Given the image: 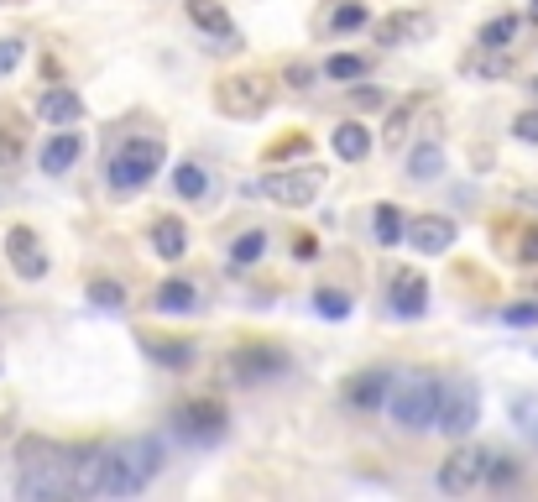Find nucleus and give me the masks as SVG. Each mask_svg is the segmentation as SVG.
I'll use <instances>...</instances> for the list:
<instances>
[{"instance_id":"nucleus-15","label":"nucleus","mask_w":538,"mask_h":502,"mask_svg":"<svg viewBox=\"0 0 538 502\" xmlns=\"http://www.w3.org/2000/svg\"><path fill=\"white\" fill-rule=\"evenodd\" d=\"M189 16H194L215 42H225V48H236V42H241L236 21H230V16H225V6H215V0H189Z\"/></svg>"},{"instance_id":"nucleus-10","label":"nucleus","mask_w":538,"mask_h":502,"mask_svg":"<svg viewBox=\"0 0 538 502\" xmlns=\"http://www.w3.org/2000/svg\"><path fill=\"white\" fill-rule=\"evenodd\" d=\"M225 372L236 377V382H262V377L288 372V356H283V351H272V346H241V351H230Z\"/></svg>"},{"instance_id":"nucleus-29","label":"nucleus","mask_w":538,"mask_h":502,"mask_svg":"<svg viewBox=\"0 0 538 502\" xmlns=\"http://www.w3.org/2000/svg\"><path fill=\"white\" fill-rule=\"evenodd\" d=\"M262 257H267V231H246V236H236V246H230V262L236 267H251Z\"/></svg>"},{"instance_id":"nucleus-12","label":"nucleus","mask_w":538,"mask_h":502,"mask_svg":"<svg viewBox=\"0 0 538 502\" xmlns=\"http://www.w3.org/2000/svg\"><path fill=\"white\" fill-rule=\"evenodd\" d=\"M6 251H11V267L21 272L27 283L37 278H48V251H42V241L27 231V225H11V236H6Z\"/></svg>"},{"instance_id":"nucleus-35","label":"nucleus","mask_w":538,"mask_h":502,"mask_svg":"<svg viewBox=\"0 0 538 502\" xmlns=\"http://www.w3.org/2000/svg\"><path fill=\"white\" fill-rule=\"evenodd\" d=\"M486 482H491V487H507V482H518V466H512L507 455H491V471H486Z\"/></svg>"},{"instance_id":"nucleus-42","label":"nucleus","mask_w":538,"mask_h":502,"mask_svg":"<svg viewBox=\"0 0 538 502\" xmlns=\"http://www.w3.org/2000/svg\"><path fill=\"white\" fill-rule=\"evenodd\" d=\"M518 257H523V262H538V231L523 236V251H518Z\"/></svg>"},{"instance_id":"nucleus-18","label":"nucleus","mask_w":538,"mask_h":502,"mask_svg":"<svg viewBox=\"0 0 538 502\" xmlns=\"http://www.w3.org/2000/svg\"><path fill=\"white\" fill-rule=\"evenodd\" d=\"M79 152H84L79 136H74V131H58L53 142L42 147V173H68V168L79 163Z\"/></svg>"},{"instance_id":"nucleus-25","label":"nucleus","mask_w":538,"mask_h":502,"mask_svg":"<svg viewBox=\"0 0 538 502\" xmlns=\"http://www.w3.org/2000/svg\"><path fill=\"white\" fill-rule=\"evenodd\" d=\"M142 351H147L152 361H162V367H183V361L194 356L189 340H157V335H142Z\"/></svg>"},{"instance_id":"nucleus-2","label":"nucleus","mask_w":538,"mask_h":502,"mask_svg":"<svg viewBox=\"0 0 538 502\" xmlns=\"http://www.w3.org/2000/svg\"><path fill=\"white\" fill-rule=\"evenodd\" d=\"M439 403H444V382L429 372H403L392 377V393H387V414L397 429H429L439 424Z\"/></svg>"},{"instance_id":"nucleus-26","label":"nucleus","mask_w":538,"mask_h":502,"mask_svg":"<svg viewBox=\"0 0 538 502\" xmlns=\"http://www.w3.org/2000/svg\"><path fill=\"white\" fill-rule=\"evenodd\" d=\"M371 231H377L382 246H397V241L408 236V220H403V210H397V204H377V220H371Z\"/></svg>"},{"instance_id":"nucleus-7","label":"nucleus","mask_w":538,"mask_h":502,"mask_svg":"<svg viewBox=\"0 0 538 502\" xmlns=\"http://www.w3.org/2000/svg\"><path fill=\"white\" fill-rule=\"evenodd\" d=\"M173 429H178V440H189V445H215L225 435V408L215 398H194L173 414Z\"/></svg>"},{"instance_id":"nucleus-39","label":"nucleus","mask_w":538,"mask_h":502,"mask_svg":"<svg viewBox=\"0 0 538 502\" xmlns=\"http://www.w3.org/2000/svg\"><path fill=\"white\" fill-rule=\"evenodd\" d=\"M288 84L309 89V84H314V68H309V63H293V68H288Z\"/></svg>"},{"instance_id":"nucleus-22","label":"nucleus","mask_w":538,"mask_h":502,"mask_svg":"<svg viewBox=\"0 0 538 502\" xmlns=\"http://www.w3.org/2000/svg\"><path fill=\"white\" fill-rule=\"evenodd\" d=\"M335 152L345 157V163H361V157L371 152V136H366V126H356V121H345V126H335Z\"/></svg>"},{"instance_id":"nucleus-16","label":"nucleus","mask_w":538,"mask_h":502,"mask_svg":"<svg viewBox=\"0 0 538 502\" xmlns=\"http://www.w3.org/2000/svg\"><path fill=\"white\" fill-rule=\"evenodd\" d=\"M105 492V450H74V497Z\"/></svg>"},{"instance_id":"nucleus-21","label":"nucleus","mask_w":538,"mask_h":502,"mask_svg":"<svg viewBox=\"0 0 538 502\" xmlns=\"http://www.w3.org/2000/svg\"><path fill=\"white\" fill-rule=\"evenodd\" d=\"M152 251H157V257H168V262H178L183 251H189V231H183V220H157L152 225Z\"/></svg>"},{"instance_id":"nucleus-33","label":"nucleus","mask_w":538,"mask_h":502,"mask_svg":"<svg viewBox=\"0 0 538 502\" xmlns=\"http://www.w3.org/2000/svg\"><path fill=\"white\" fill-rule=\"evenodd\" d=\"M324 74H330V79H340V84H350V79H366V58H350V53H335L330 63H324Z\"/></svg>"},{"instance_id":"nucleus-8","label":"nucleus","mask_w":538,"mask_h":502,"mask_svg":"<svg viewBox=\"0 0 538 502\" xmlns=\"http://www.w3.org/2000/svg\"><path fill=\"white\" fill-rule=\"evenodd\" d=\"M476 419H481V393L471 382H444V403H439V424L434 429H444V435H471L476 429Z\"/></svg>"},{"instance_id":"nucleus-6","label":"nucleus","mask_w":538,"mask_h":502,"mask_svg":"<svg viewBox=\"0 0 538 502\" xmlns=\"http://www.w3.org/2000/svg\"><path fill=\"white\" fill-rule=\"evenodd\" d=\"M486 471H491V455L460 445V450H450V455L439 461V487L450 492V497H465V492H476V487L486 482Z\"/></svg>"},{"instance_id":"nucleus-9","label":"nucleus","mask_w":538,"mask_h":502,"mask_svg":"<svg viewBox=\"0 0 538 502\" xmlns=\"http://www.w3.org/2000/svg\"><path fill=\"white\" fill-rule=\"evenodd\" d=\"M319 189H324V168H314V163L283 168V173H267L262 178V194L277 199V204H309Z\"/></svg>"},{"instance_id":"nucleus-32","label":"nucleus","mask_w":538,"mask_h":502,"mask_svg":"<svg viewBox=\"0 0 538 502\" xmlns=\"http://www.w3.org/2000/svg\"><path fill=\"white\" fill-rule=\"evenodd\" d=\"M330 27H335V32H356V27H366V6H361V0H340V6L330 11Z\"/></svg>"},{"instance_id":"nucleus-19","label":"nucleus","mask_w":538,"mask_h":502,"mask_svg":"<svg viewBox=\"0 0 538 502\" xmlns=\"http://www.w3.org/2000/svg\"><path fill=\"white\" fill-rule=\"evenodd\" d=\"M387 393H392V377L387 372H361L356 382H350V403L356 408H387Z\"/></svg>"},{"instance_id":"nucleus-27","label":"nucleus","mask_w":538,"mask_h":502,"mask_svg":"<svg viewBox=\"0 0 538 502\" xmlns=\"http://www.w3.org/2000/svg\"><path fill=\"white\" fill-rule=\"evenodd\" d=\"M512 37H518V16H491L486 27H481V48L486 53H502V48H512Z\"/></svg>"},{"instance_id":"nucleus-34","label":"nucleus","mask_w":538,"mask_h":502,"mask_svg":"<svg viewBox=\"0 0 538 502\" xmlns=\"http://www.w3.org/2000/svg\"><path fill=\"white\" fill-rule=\"evenodd\" d=\"M314 309H319L324 319H345V314H350V293H340V288H319V293H314Z\"/></svg>"},{"instance_id":"nucleus-43","label":"nucleus","mask_w":538,"mask_h":502,"mask_svg":"<svg viewBox=\"0 0 538 502\" xmlns=\"http://www.w3.org/2000/svg\"><path fill=\"white\" fill-rule=\"evenodd\" d=\"M523 204H528V210H538V189H528V194H523Z\"/></svg>"},{"instance_id":"nucleus-37","label":"nucleus","mask_w":538,"mask_h":502,"mask_svg":"<svg viewBox=\"0 0 538 502\" xmlns=\"http://www.w3.org/2000/svg\"><path fill=\"white\" fill-rule=\"evenodd\" d=\"M512 136H518V142H538V110H523V116L512 121Z\"/></svg>"},{"instance_id":"nucleus-23","label":"nucleus","mask_w":538,"mask_h":502,"mask_svg":"<svg viewBox=\"0 0 538 502\" xmlns=\"http://www.w3.org/2000/svg\"><path fill=\"white\" fill-rule=\"evenodd\" d=\"M507 414H512V424H518V435L528 445H538V393H518L507 403Z\"/></svg>"},{"instance_id":"nucleus-17","label":"nucleus","mask_w":538,"mask_h":502,"mask_svg":"<svg viewBox=\"0 0 538 502\" xmlns=\"http://www.w3.org/2000/svg\"><path fill=\"white\" fill-rule=\"evenodd\" d=\"M37 110H42V121H53V126H74V121L84 116L79 95H74V89H63V84H53L48 95L37 100Z\"/></svg>"},{"instance_id":"nucleus-14","label":"nucleus","mask_w":538,"mask_h":502,"mask_svg":"<svg viewBox=\"0 0 538 502\" xmlns=\"http://www.w3.org/2000/svg\"><path fill=\"white\" fill-rule=\"evenodd\" d=\"M387 304H392V314L418 319V314L429 309V283L418 278V272H397V278H392V288H387Z\"/></svg>"},{"instance_id":"nucleus-44","label":"nucleus","mask_w":538,"mask_h":502,"mask_svg":"<svg viewBox=\"0 0 538 502\" xmlns=\"http://www.w3.org/2000/svg\"><path fill=\"white\" fill-rule=\"evenodd\" d=\"M528 16H533V21H538V0H533V6H528Z\"/></svg>"},{"instance_id":"nucleus-1","label":"nucleus","mask_w":538,"mask_h":502,"mask_svg":"<svg viewBox=\"0 0 538 502\" xmlns=\"http://www.w3.org/2000/svg\"><path fill=\"white\" fill-rule=\"evenodd\" d=\"M16 492L37 497V502L74 492V450H58L48 440H21V450H16Z\"/></svg>"},{"instance_id":"nucleus-20","label":"nucleus","mask_w":538,"mask_h":502,"mask_svg":"<svg viewBox=\"0 0 538 502\" xmlns=\"http://www.w3.org/2000/svg\"><path fill=\"white\" fill-rule=\"evenodd\" d=\"M162 314H189V309H199V288L194 283H183V278H168L157 288V299H152Z\"/></svg>"},{"instance_id":"nucleus-38","label":"nucleus","mask_w":538,"mask_h":502,"mask_svg":"<svg viewBox=\"0 0 538 502\" xmlns=\"http://www.w3.org/2000/svg\"><path fill=\"white\" fill-rule=\"evenodd\" d=\"M21 53H27V48H21L16 37H6V42H0V74H11V68L21 63Z\"/></svg>"},{"instance_id":"nucleus-11","label":"nucleus","mask_w":538,"mask_h":502,"mask_svg":"<svg viewBox=\"0 0 538 502\" xmlns=\"http://www.w3.org/2000/svg\"><path fill=\"white\" fill-rule=\"evenodd\" d=\"M434 32V16L429 11H392L377 21V42L382 48H408V42H424Z\"/></svg>"},{"instance_id":"nucleus-24","label":"nucleus","mask_w":538,"mask_h":502,"mask_svg":"<svg viewBox=\"0 0 538 502\" xmlns=\"http://www.w3.org/2000/svg\"><path fill=\"white\" fill-rule=\"evenodd\" d=\"M418 105H424V95H408V100L387 116V126H382V142H387V147H403V136H408V126H413V116H418Z\"/></svg>"},{"instance_id":"nucleus-3","label":"nucleus","mask_w":538,"mask_h":502,"mask_svg":"<svg viewBox=\"0 0 538 502\" xmlns=\"http://www.w3.org/2000/svg\"><path fill=\"white\" fill-rule=\"evenodd\" d=\"M162 466V445L157 440H126L105 450V492L110 497H131L142 492Z\"/></svg>"},{"instance_id":"nucleus-41","label":"nucleus","mask_w":538,"mask_h":502,"mask_svg":"<svg viewBox=\"0 0 538 502\" xmlns=\"http://www.w3.org/2000/svg\"><path fill=\"white\" fill-rule=\"evenodd\" d=\"M16 152H21V142H16V136H6V131H0V168H6V163H16Z\"/></svg>"},{"instance_id":"nucleus-31","label":"nucleus","mask_w":538,"mask_h":502,"mask_svg":"<svg viewBox=\"0 0 538 502\" xmlns=\"http://www.w3.org/2000/svg\"><path fill=\"white\" fill-rule=\"evenodd\" d=\"M173 189H178L183 199H199V194L209 189V173H204V168H194V163H183V168L173 173Z\"/></svg>"},{"instance_id":"nucleus-4","label":"nucleus","mask_w":538,"mask_h":502,"mask_svg":"<svg viewBox=\"0 0 538 502\" xmlns=\"http://www.w3.org/2000/svg\"><path fill=\"white\" fill-rule=\"evenodd\" d=\"M162 157H168V152H162L157 136H131V142H121L115 157H110V189L115 194L147 189L157 178V168H162Z\"/></svg>"},{"instance_id":"nucleus-40","label":"nucleus","mask_w":538,"mask_h":502,"mask_svg":"<svg viewBox=\"0 0 538 502\" xmlns=\"http://www.w3.org/2000/svg\"><path fill=\"white\" fill-rule=\"evenodd\" d=\"M293 257H298V262H314V257H319L314 236H298V241H293Z\"/></svg>"},{"instance_id":"nucleus-28","label":"nucleus","mask_w":538,"mask_h":502,"mask_svg":"<svg viewBox=\"0 0 538 502\" xmlns=\"http://www.w3.org/2000/svg\"><path fill=\"white\" fill-rule=\"evenodd\" d=\"M439 173H444V152L434 142H424L413 152V163H408V178H413V184H429V178H439Z\"/></svg>"},{"instance_id":"nucleus-36","label":"nucleus","mask_w":538,"mask_h":502,"mask_svg":"<svg viewBox=\"0 0 538 502\" xmlns=\"http://www.w3.org/2000/svg\"><path fill=\"white\" fill-rule=\"evenodd\" d=\"M502 319H507V325H518V330H528V325H538V304H507Z\"/></svg>"},{"instance_id":"nucleus-13","label":"nucleus","mask_w":538,"mask_h":502,"mask_svg":"<svg viewBox=\"0 0 538 502\" xmlns=\"http://www.w3.org/2000/svg\"><path fill=\"white\" fill-rule=\"evenodd\" d=\"M408 246L424 251V257H439V251H450V246H455V220H444V215L413 220V225H408Z\"/></svg>"},{"instance_id":"nucleus-5","label":"nucleus","mask_w":538,"mask_h":502,"mask_svg":"<svg viewBox=\"0 0 538 502\" xmlns=\"http://www.w3.org/2000/svg\"><path fill=\"white\" fill-rule=\"evenodd\" d=\"M215 105L225 110V116H236V121L262 116V110L272 105V79H262V74H230V79H220Z\"/></svg>"},{"instance_id":"nucleus-30","label":"nucleus","mask_w":538,"mask_h":502,"mask_svg":"<svg viewBox=\"0 0 538 502\" xmlns=\"http://www.w3.org/2000/svg\"><path fill=\"white\" fill-rule=\"evenodd\" d=\"M89 304H95V309H126V288L121 283H110V278H95V283H89Z\"/></svg>"}]
</instances>
